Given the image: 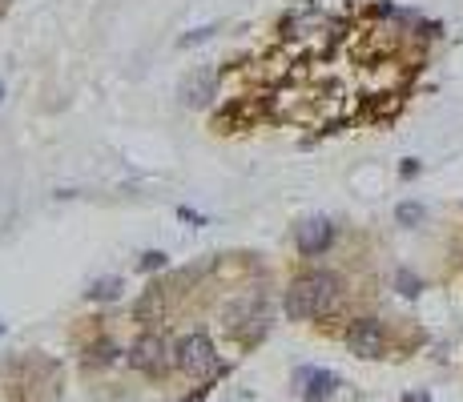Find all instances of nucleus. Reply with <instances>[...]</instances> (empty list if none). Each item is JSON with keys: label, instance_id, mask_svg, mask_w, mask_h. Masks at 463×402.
Listing matches in <instances>:
<instances>
[{"label": "nucleus", "instance_id": "obj_5", "mask_svg": "<svg viewBox=\"0 0 463 402\" xmlns=\"http://www.w3.org/2000/svg\"><path fill=\"white\" fill-rule=\"evenodd\" d=\"M130 362L141 370V374H162L165 362H170V358H165V342H162L157 334H146L138 346H133Z\"/></svg>", "mask_w": 463, "mask_h": 402}, {"label": "nucleus", "instance_id": "obj_8", "mask_svg": "<svg viewBox=\"0 0 463 402\" xmlns=\"http://www.w3.org/2000/svg\"><path fill=\"white\" fill-rule=\"evenodd\" d=\"M399 222H403V225H415V222H419V217H423V205H411V201H407V205H399Z\"/></svg>", "mask_w": 463, "mask_h": 402}, {"label": "nucleus", "instance_id": "obj_6", "mask_svg": "<svg viewBox=\"0 0 463 402\" xmlns=\"http://www.w3.org/2000/svg\"><path fill=\"white\" fill-rule=\"evenodd\" d=\"M214 88H218V72H214V69H198V72H189L186 85H181V101H186L189 109H202V105L214 96Z\"/></svg>", "mask_w": 463, "mask_h": 402}, {"label": "nucleus", "instance_id": "obj_1", "mask_svg": "<svg viewBox=\"0 0 463 402\" xmlns=\"http://www.w3.org/2000/svg\"><path fill=\"white\" fill-rule=\"evenodd\" d=\"M334 302H339V278L334 273H326V270L302 273L286 289V318H294V322L323 318V314L334 310Z\"/></svg>", "mask_w": 463, "mask_h": 402}, {"label": "nucleus", "instance_id": "obj_11", "mask_svg": "<svg viewBox=\"0 0 463 402\" xmlns=\"http://www.w3.org/2000/svg\"><path fill=\"white\" fill-rule=\"evenodd\" d=\"M157 265H165V254H146V262H141V270H157Z\"/></svg>", "mask_w": 463, "mask_h": 402}, {"label": "nucleus", "instance_id": "obj_10", "mask_svg": "<svg viewBox=\"0 0 463 402\" xmlns=\"http://www.w3.org/2000/svg\"><path fill=\"white\" fill-rule=\"evenodd\" d=\"M399 289H403L407 297L419 294V278H411V273H399Z\"/></svg>", "mask_w": 463, "mask_h": 402}, {"label": "nucleus", "instance_id": "obj_4", "mask_svg": "<svg viewBox=\"0 0 463 402\" xmlns=\"http://www.w3.org/2000/svg\"><path fill=\"white\" fill-rule=\"evenodd\" d=\"M331 238H334V225L326 222V217H310V222H302L299 233H294V241H299V254H307V257L323 254V249L331 246Z\"/></svg>", "mask_w": 463, "mask_h": 402}, {"label": "nucleus", "instance_id": "obj_7", "mask_svg": "<svg viewBox=\"0 0 463 402\" xmlns=\"http://www.w3.org/2000/svg\"><path fill=\"white\" fill-rule=\"evenodd\" d=\"M294 382H299V390H302L307 402H326L334 394V386H339V378H334L331 370H302Z\"/></svg>", "mask_w": 463, "mask_h": 402}, {"label": "nucleus", "instance_id": "obj_12", "mask_svg": "<svg viewBox=\"0 0 463 402\" xmlns=\"http://www.w3.org/2000/svg\"><path fill=\"white\" fill-rule=\"evenodd\" d=\"M0 93H4V85H0Z\"/></svg>", "mask_w": 463, "mask_h": 402}, {"label": "nucleus", "instance_id": "obj_9", "mask_svg": "<svg viewBox=\"0 0 463 402\" xmlns=\"http://www.w3.org/2000/svg\"><path fill=\"white\" fill-rule=\"evenodd\" d=\"M117 286H122V281H114V278H105V281H97V286L89 289L93 297H117Z\"/></svg>", "mask_w": 463, "mask_h": 402}, {"label": "nucleus", "instance_id": "obj_2", "mask_svg": "<svg viewBox=\"0 0 463 402\" xmlns=\"http://www.w3.org/2000/svg\"><path fill=\"white\" fill-rule=\"evenodd\" d=\"M178 366L194 378H210L218 370V354H214V342L206 334H186L178 342Z\"/></svg>", "mask_w": 463, "mask_h": 402}, {"label": "nucleus", "instance_id": "obj_3", "mask_svg": "<svg viewBox=\"0 0 463 402\" xmlns=\"http://www.w3.org/2000/svg\"><path fill=\"white\" fill-rule=\"evenodd\" d=\"M347 346L358 358H379V354L387 350V334H383V326L375 318H358L355 326L347 330Z\"/></svg>", "mask_w": 463, "mask_h": 402}]
</instances>
